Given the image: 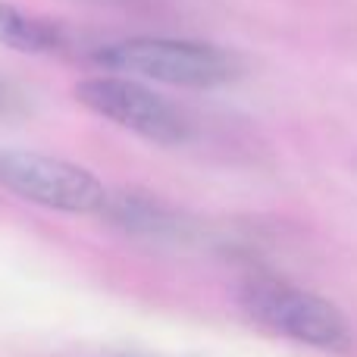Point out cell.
<instances>
[{
    "label": "cell",
    "mask_w": 357,
    "mask_h": 357,
    "mask_svg": "<svg viewBox=\"0 0 357 357\" xmlns=\"http://www.w3.org/2000/svg\"><path fill=\"white\" fill-rule=\"evenodd\" d=\"M238 304L257 326L298 345L329 354H345L354 345L351 323L333 301L282 279L254 276L241 282Z\"/></svg>",
    "instance_id": "1"
},
{
    "label": "cell",
    "mask_w": 357,
    "mask_h": 357,
    "mask_svg": "<svg viewBox=\"0 0 357 357\" xmlns=\"http://www.w3.org/2000/svg\"><path fill=\"white\" fill-rule=\"evenodd\" d=\"M94 63L113 73H129L176 88H220L241 73L238 56L216 44L151 35L104 44L94 50Z\"/></svg>",
    "instance_id": "2"
},
{
    "label": "cell",
    "mask_w": 357,
    "mask_h": 357,
    "mask_svg": "<svg viewBox=\"0 0 357 357\" xmlns=\"http://www.w3.org/2000/svg\"><path fill=\"white\" fill-rule=\"evenodd\" d=\"M0 185L22 201L60 213H98L110 201L104 182L85 167L35 151L0 154Z\"/></svg>",
    "instance_id": "3"
},
{
    "label": "cell",
    "mask_w": 357,
    "mask_h": 357,
    "mask_svg": "<svg viewBox=\"0 0 357 357\" xmlns=\"http://www.w3.org/2000/svg\"><path fill=\"white\" fill-rule=\"evenodd\" d=\"M75 98L91 113L135 132L157 144L188 142V119L167 98L154 94L135 79L123 75H94L75 85Z\"/></svg>",
    "instance_id": "4"
},
{
    "label": "cell",
    "mask_w": 357,
    "mask_h": 357,
    "mask_svg": "<svg viewBox=\"0 0 357 357\" xmlns=\"http://www.w3.org/2000/svg\"><path fill=\"white\" fill-rule=\"evenodd\" d=\"M0 44L22 50V54H54L66 44V31L50 19L31 16L0 0Z\"/></svg>",
    "instance_id": "5"
},
{
    "label": "cell",
    "mask_w": 357,
    "mask_h": 357,
    "mask_svg": "<svg viewBox=\"0 0 357 357\" xmlns=\"http://www.w3.org/2000/svg\"><path fill=\"white\" fill-rule=\"evenodd\" d=\"M107 213L129 232H144V235H163L176 229V216L169 210H163L157 201L151 197H135V195H123V197H110L107 201Z\"/></svg>",
    "instance_id": "6"
},
{
    "label": "cell",
    "mask_w": 357,
    "mask_h": 357,
    "mask_svg": "<svg viewBox=\"0 0 357 357\" xmlns=\"http://www.w3.org/2000/svg\"><path fill=\"white\" fill-rule=\"evenodd\" d=\"M16 104H19V91L0 75V113H10Z\"/></svg>",
    "instance_id": "7"
}]
</instances>
